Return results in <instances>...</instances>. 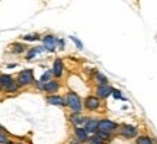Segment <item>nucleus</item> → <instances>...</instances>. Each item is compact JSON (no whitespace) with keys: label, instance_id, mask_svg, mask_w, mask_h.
<instances>
[{"label":"nucleus","instance_id":"nucleus-1","mask_svg":"<svg viewBox=\"0 0 157 144\" xmlns=\"http://www.w3.org/2000/svg\"><path fill=\"white\" fill-rule=\"evenodd\" d=\"M66 106H68L73 112H80L83 108V102L76 92H68L66 96Z\"/></svg>","mask_w":157,"mask_h":144},{"label":"nucleus","instance_id":"nucleus-2","mask_svg":"<svg viewBox=\"0 0 157 144\" xmlns=\"http://www.w3.org/2000/svg\"><path fill=\"white\" fill-rule=\"evenodd\" d=\"M16 83L19 86H28V84L34 83V72L31 68L19 72V74H17V77H16Z\"/></svg>","mask_w":157,"mask_h":144},{"label":"nucleus","instance_id":"nucleus-3","mask_svg":"<svg viewBox=\"0 0 157 144\" xmlns=\"http://www.w3.org/2000/svg\"><path fill=\"white\" fill-rule=\"evenodd\" d=\"M118 130V124L111 119H101L99 121V131H103L106 134H111Z\"/></svg>","mask_w":157,"mask_h":144},{"label":"nucleus","instance_id":"nucleus-4","mask_svg":"<svg viewBox=\"0 0 157 144\" xmlns=\"http://www.w3.org/2000/svg\"><path fill=\"white\" fill-rule=\"evenodd\" d=\"M121 135L127 140L135 138L138 135V128L135 127V125H122L121 127Z\"/></svg>","mask_w":157,"mask_h":144},{"label":"nucleus","instance_id":"nucleus-5","mask_svg":"<svg viewBox=\"0 0 157 144\" xmlns=\"http://www.w3.org/2000/svg\"><path fill=\"white\" fill-rule=\"evenodd\" d=\"M83 106L86 109H89V111H96V109L101 108V99L98 96H87L84 99Z\"/></svg>","mask_w":157,"mask_h":144},{"label":"nucleus","instance_id":"nucleus-6","mask_svg":"<svg viewBox=\"0 0 157 144\" xmlns=\"http://www.w3.org/2000/svg\"><path fill=\"white\" fill-rule=\"evenodd\" d=\"M42 47H44V50L50 51V53H52V51L56 50V45H57V38L54 37V35H45L44 38H42Z\"/></svg>","mask_w":157,"mask_h":144},{"label":"nucleus","instance_id":"nucleus-7","mask_svg":"<svg viewBox=\"0 0 157 144\" xmlns=\"http://www.w3.org/2000/svg\"><path fill=\"white\" fill-rule=\"evenodd\" d=\"M111 93H112V88L108 86V84H101V86L96 88V96H98L99 99H105V98H108Z\"/></svg>","mask_w":157,"mask_h":144},{"label":"nucleus","instance_id":"nucleus-8","mask_svg":"<svg viewBox=\"0 0 157 144\" xmlns=\"http://www.w3.org/2000/svg\"><path fill=\"white\" fill-rule=\"evenodd\" d=\"M74 137L78 143H86L89 141V134L86 133V130L82 127H76L74 128Z\"/></svg>","mask_w":157,"mask_h":144},{"label":"nucleus","instance_id":"nucleus-9","mask_svg":"<svg viewBox=\"0 0 157 144\" xmlns=\"http://www.w3.org/2000/svg\"><path fill=\"white\" fill-rule=\"evenodd\" d=\"M84 130L87 134H96V131L99 130V121L98 119H87L84 124Z\"/></svg>","mask_w":157,"mask_h":144},{"label":"nucleus","instance_id":"nucleus-10","mask_svg":"<svg viewBox=\"0 0 157 144\" xmlns=\"http://www.w3.org/2000/svg\"><path fill=\"white\" fill-rule=\"evenodd\" d=\"M87 119H89V118H84V116H82V114H80V112H73V114L70 115V121L73 122L76 127H82V125H84Z\"/></svg>","mask_w":157,"mask_h":144},{"label":"nucleus","instance_id":"nucleus-11","mask_svg":"<svg viewBox=\"0 0 157 144\" xmlns=\"http://www.w3.org/2000/svg\"><path fill=\"white\" fill-rule=\"evenodd\" d=\"M63 70H64V64H63V61L60 60V58H57V60L54 61V66H52V68H51L52 76H56V77H61Z\"/></svg>","mask_w":157,"mask_h":144},{"label":"nucleus","instance_id":"nucleus-12","mask_svg":"<svg viewBox=\"0 0 157 144\" xmlns=\"http://www.w3.org/2000/svg\"><path fill=\"white\" fill-rule=\"evenodd\" d=\"M47 102L50 105H56V106H66V99L61 96H57V95H50L47 98Z\"/></svg>","mask_w":157,"mask_h":144},{"label":"nucleus","instance_id":"nucleus-13","mask_svg":"<svg viewBox=\"0 0 157 144\" xmlns=\"http://www.w3.org/2000/svg\"><path fill=\"white\" fill-rule=\"evenodd\" d=\"M58 89H60V83H58L57 80H51V82L44 84V89H42V90L47 92V93H56Z\"/></svg>","mask_w":157,"mask_h":144},{"label":"nucleus","instance_id":"nucleus-14","mask_svg":"<svg viewBox=\"0 0 157 144\" xmlns=\"http://www.w3.org/2000/svg\"><path fill=\"white\" fill-rule=\"evenodd\" d=\"M13 82H15V80H13L12 76H9V74H0V88L6 89L7 86H10Z\"/></svg>","mask_w":157,"mask_h":144},{"label":"nucleus","instance_id":"nucleus-15","mask_svg":"<svg viewBox=\"0 0 157 144\" xmlns=\"http://www.w3.org/2000/svg\"><path fill=\"white\" fill-rule=\"evenodd\" d=\"M135 143L137 144H154V141H153V138L148 137V135H140V137H137Z\"/></svg>","mask_w":157,"mask_h":144},{"label":"nucleus","instance_id":"nucleus-16","mask_svg":"<svg viewBox=\"0 0 157 144\" xmlns=\"http://www.w3.org/2000/svg\"><path fill=\"white\" fill-rule=\"evenodd\" d=\"M44 50V47H35V48H32V50L28 51V54H26V60H32L36 54H39L41 51Z\"/></svg>","mask_w":157,"mask_h":144},{"label":"nucleus","instance_id":"nucleus-17","mask_svg":"<svg viewBox=\"0 0 157 144\" xmlns=\"http://www.w3.org/2000/svg\"><path fill=\"white\" fill-rule=\"evenodd\" d=\"M95 79H96V82H98V86H101V84H108V79L106 76H103V74H101L99 72H96L95 73Z\"/></svg>","mask_w":157,"mask_h":144},{"label":"nucleus","instance_id":"nucleus-18","mask_svg":"<svg viewBox=\"0 0 157 144\" xmlns=\"http://www.w3.org/2000/svg\"><path fill=\"white\" fill-rule=\"evenodd\" d=\"M51 76H52V72L51 70H48V72H45L42 76H41V79H39V82L42 84L48 83V82H51Z\"/></svg>","mask_w":157,"mask_h":144},{"label":"nucleus","instance_id":"nucleus-19","mask_svg":"<svg viewBox=\"0 0 157 144\" xmlns=\"http://www.w3.org/2000/svg\"><path fill=\"white\" fill-rule=\"evenodd\" d=\"M25 51V45L23 44H13L12 47V53H15V54H21Z\"/></svg>","mask_w":157,"mask_h":144},{"label":"nucleus","instance_id":"nucleus-20","mask_svg":"<svg viewBox=\"0 0 157 144\" xmlns=\"http://www.w3.org/2000/svg\"><path fill=\"white\" fill-rule=\"evenodd\" d=\"M106 141H103L102 138H99L98 135H92L89 137V144H105Z\"/></svg>","mask_w":157,"mask_h":144},{"label":"nucleus","instance_id":"nucleus-21","mask_svg":"<svg viewBox=\"0 0 157 144\" xmlns=\"http://www.w3.org/2000/svg\"><path fill=\"white\" fill-rule=\"evenodd\" d=\"M17 88H19V84H17L16 80H15V82H13L10 86H7L5 90H6V92H10V93H13V92H16V90H17Z\"/></svg>","mask_w":157,"mask_h":144},{"label":"nucleus","instance_id":"nucleus-22","mask_svg":"<svg viewBox=\"0 0 157 144\" xmlns=\"http://www.w3.org/2000/svg\"><path fill=\"white\" fill-rule=\"evenodd\" d=\"M70 39H71V41H73L74 44H76V47H77L78 50H83V44H82V41H80V39H77L76 37H73V35L70 37Z\"/></svg>","mask_w":157,"mask_h":144},{"label":"nucleus","instance_id":"nucleus-23","mask_svg":"<svg viewBox=\"0 0 157 144\" xmlns=\"http://www.w3.org/2000/svg\"><path fill=\"white\" fill-rule=\"evenodd\" d=\"M23 39H25V41H38L39 35H38V33H35V35H25V37H23Z\"/></svg>","mask_w":157,"mask_h":144},{"label":"nucleus","instance_id":"nucleus-24","mask_svg":"<svg viewBox=\"0 0 157 144\" xmlns=\"http://www.w3.org/2000/svg\"><path fill=\"white\" fill-rule=\"evenodd\" d=\"M113 96H115V99H124V96L119 93V90H112Z\"/></svg>","mask_w":157,"mask_h":144},{"label":"nucleus","instance_id":"nucleus-25","mask_svg":"<svg viewBox=\"0 0 157 144\" xmlns=\"http://www.w3.org/2000/svg\"><path fill=\"white\" fill-rule=\"evenodd\" d=\"M6 141H7V137H6L5 134H3L2 131H0V144H5Z\"/></svg>","mask_w":157,"mask_h":144},{"label":"nucleus","instance_id":"nucleus-26","mask_svg":"<svg viewBox=\"0 0 157 144\" xmlns=\"http://www.w3.org/2000/svg\"><path fill=\"white\" fill-rule=\"evenodd\" d=\"M57 44H58V47H60V48H64V41H63V39H57Z\"/></svg>","mask_w":157,"mask_h":144},{"label":"nucleus","instance_id":"nucleus-27","mask_svg":"<svg viewBox=\"0 0 157 144\" xmlns=\"http://www.w3.org/2000/svg\"><path fill=\"white\" fill-rule=\"evenodd\" d=\"M5 144H12V143H10V141H6V143H5Z\"/></svg>","mask_w":157,"mask_h":144},{"label":"nucleus","instance_id":"nucleus-28","mask_svg":"<svg viewBox=\"0 0 157 144\" xmlns=\"http://www.w3.org/2000/svg\"><path fill=\"white\" fill-rule=\"evenodd\" d=\"M0 92H2V88H0Z\"/></svg>","mask_w":157,"mask_h":144}]
</instances>
